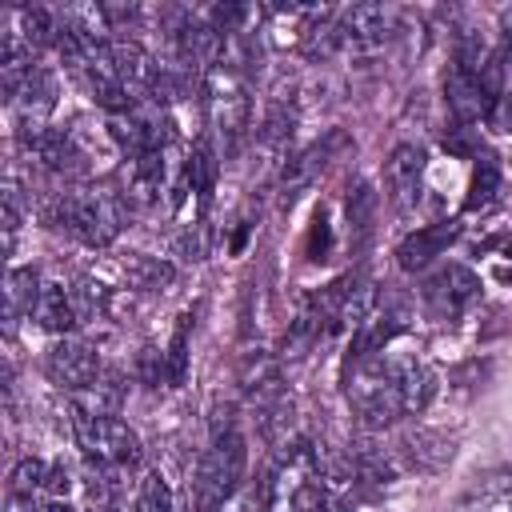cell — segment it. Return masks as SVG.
<instances>
[{"mask_svg": "<svg viewBox=\"0 0 512 512\" xmlns=\"http://www.w3.org/2000/svg\"><path fill=\"white\" fill-rule=\"evenodd\" d=\"M268 508H272V488H268V476H260L240 484L216 512H268Z\"/></svg>", "mask_w": 512, "mask_h": 512, "instance_id": "603a6c76", "label": "cell"}, {"mask_svg": "<svg viewBox=\"0 0 512 512\" xmlns=\"http://www.w3.org/2000/svg\"><path fill=\"white\" fill-rule=\"evenodd\" d=\"M40 272L36 268H12L8 272V280H4V320H8V328H16L24 316H32L36 312V304H40Z\"/></svg>", "mask_w": 512, "mask_h": 512, "instance_id": "ac0fdd59", "label": "cell"}, {"mask_svg": "<svg viewBox=\"0 0 512 512\" xmlns=\"http://www.w3.org/2000/svg\"><path fill=\"white\" fill-rule=\"evenodd\" d=\"M336 28H340V44L352 52H372L384 44L388 28H392V12L384 4H352L344 12H336Z\"/></svg>", "mask_w": 512, "mask_h": 512, "instance_id": "30bf717a", "label": "cell"}, {"mask_svg": "<svg viewBox=\"0 0 512 512\" xmlns=\"http://www.w3.org/2000/svg\"><path fill=\"white\" fill-rule=\"evenodd\" d=\"M44 368H48V376H52L60 388H68V392H84V388L104 372V368H100V356L92 352V344L72 340V336L56 340V344L48 348Z\"/></svg>", "mask_w": 512, "mask_h": 512, "instance_id": "9c48e42d", "label": "cell"}, {"mask_svg": "<svg viewBox=\"0 0 512 512\" xmlns=\"http://www.w3.org/2000/svg\"><path fill=\"white\" fill-rule=\"evenodd\" d=\"M24 148L32 152V160L56 176H76L84 172V148L76 144V136L68 128H40L24 136Z\"/></svg>", "mask_w": 512, "mask_h": 512, "instance_id": "8fae6325", "label": "cell"}, {"mask_svg": "<svg viewBox=\"0 0 512 512\" xmlns=\"http://www.w3.org/2000/svg\"><path fill=\"white\" fill-rule=\"evenodd\" d=\"M500 280H504V284H512V268H500Z\"/></svg>", "mask_w": 512, "mask_h": 512, "instance_id": "d590c367", "label": "cell"}, {"mask_svg": "<svg viewBox=\"0 0 512 512\" xmlns=\"http://www.w3.org/2000/svg\"><path fill=\"white\" fill-rule=\"evenodd\" d=\"M504 52H508V64H512V28H504Z\"/></svg>", "mask_w": 512, "mask_h": 512, "instance_id": "e575fe53", "label": "cell"}, {"mask_svg": "<svg viewBox=\"0 0 512 512\" xmlns=\"http://www.w3.org/2000/svg\"><path fill=\"white\" fill-rule=\"evenodd\" d=\"M496 96H500L496 72L476 76V72H464L460 64H452L448 76H444V100H448L456 124H476V120H484V116L492 112Z\"/></svg>", "mask_w": 512, "mask_h": 512, "instance_id": "52a82bcc", "label": "cell"}, {"mask_svg": "<svg viewBox=\"0 0 512 512\" xmlns=\"http://www.w3.org/2000/svg\"><path fill=\"white\" fill-rule=\"evenodd\" d=\"M424 168H428V156L420 144H396L384 160V188H388V200L396 212H412L416 200H420V188H424Z\"/></svg>", "mask_w": 512, "mask_h": 512, "instance_id": "ba28073f", "label": "cell"}, {"mask_svg": "<svg viewBox=\"0 0 512 512\" xmlns=\"http://www.w3.org/2000/svg\"><path fill=\"white\" fill-rule=\"evenodd\" d=\"M136 512H176L172 504V488L160 472H144L140 492H136Z\"/></svg>", "mask_w": 512, "mask_h": 512, "instance_id": "d4e9b609", "label": "cell"}, {"mask_svg": "<svg viewBox=\"0 0 512 512\" xmlns=\"http://www.w3.org/2000/svg\"><path fill=\"white\" fill-rule=\"evenodd\" d=\"M136 372H140V380L144 384H160V380H168V360H164V352H156V348H144L140 356H136Z\"/></svg>", "mask_w": 512, "mask_h": 512, "instance_id": "4316f807", "label": "cell"}, {"mask_svg": "<svg viewBox=\"0 0 512 512\" xmlns=\"http://www.w3.org/2000/svg\"><path fill=\"white\" fill-rule=\"evenodd\" d=\"M72 300H76V312H80V320H88V316L104 312V300H108V292H104L100 284H92V280H76V284H72Z\"/></svg>", "mask_w": 512, "mask_h": 512, "instance_id": "484cf974", "label": "cell"}, {"mask_svg": "<svg viewBox=\"0 0 512 512\" xmlns=\"http://www.w3.org/2000/svg\"><path fill=\"white\" fill-rule=\"evenodd\" d=\"M488 120H496L504 132H512V96H496V104H492V112H488Z\"/></svg>", "mask_w": 512, "mask_h": 512, "instance_id": "1f68e13d", "label": "cell"}, {"mask_svg": "<svg viewBox=\"0 0 512 512\" xmlns=\"http://www.w3.org/2000/svg\"><path fill=\"white\" fill-rule=\"evenodd\" d=\"M124 404V384L116 372H100L84 392H76V412H92V416H116Z\"/></svg>", "mask_w": 512, "mask_h": 512, "instance_id": "ffe728a7", "label": "cell"}, {"mask_svg": "<svg viewBox=\"0 0 512 512\" xmlns=\"http://www.w3.org/2000/svg\"><path fill=\"white\" fill-rule=\"evenodd\" d=\"M396 452H400L404 464L416 468V472H444V468L452 464L456 444H452V436H444V432H436V428H408V432L400 436Z\"/></svg>", "mask_w": 512, "mask_h": 512, "instance_id": "5bb4252c", "label": "cell"}, {"mask_svg": "<svg viewBox=\"0 0 512 512\" xmlns=\"http://www.w3.org/2000/svg\"><path fill=\"white\" fill-rule=\"evenodd\" d=\"M460 236V224L456 220H436V224H424L416 232H408L400 244H396V264L404 272H420L428 268L436 256H444Z\"/></svg>", "mask_w": 512, "mask_h": 512, "instance_id": "7c38bea8", "label": "cell"}, {"mask_svg": "<svg viewBox=\"0 0 512 512\" xmlns=\"http://www.w3.org/2000/svg\"><path fill=\"white\" fill-rule=\"evenodd\" d=\"M44 220L92 248H104L124 228V196L108 188H64L48 196Z\"/></svg>", "mask_w": 512, "mask_h": 512, "instance_id": "6da1fadb", "label": "cell"}, {"mask_svg": "<svg viewBox=\"0 0 512 512\" xmlns=\"http://www.w3.org/2000/svg\"><path fill=\"white\" fill-rule=\"evenodd\" d=\"M464 512H512V468H488L472 476L460 496Z\"/></svg>", "mask_w": 512, "mask_h": 512, "instance_id": "2e32d148", "label": "cell"}, {"mask_svg": "<svg viewBox=\"0 0 512 512\" xmlns=\"http://www.w3.org/2000/svg\"><path fill=\"white\" fill-rule=\"evenodd\" d=\"M72 428H76V440H80L88 460H100V464H112V468H132L140 460V436L120 416L76 412Z\"/></svg>", "mask_w": 512, "mask_h": 512, "instance_id": "277c9868", "label": "cell"}, {"mask_svg": "<svg viewBox=\"0 0 512 512\" xmlns=\"http://www.w3.org/2000/svg\"><path fill=\"white\" fill-rule=\"evenodd\" d=\"M188 328H192V312H184L176 320L172 344L164 352V360H168V384H184V376H188Z\"/></svg>", "mask_w": 512, "mask_h": 512, "instance_id": "cb8c5ba5", "label": "cell"}, {"mask_svg": "<svg viewBox=\"0 0 512 512\" xmlns=\"http://www.w3.org/2000/svg\"><path fill=\"white\" fill-rule=\"evenodd\" d=\"M344 392H348L352 412L368 428H388L392 420L404 416L400 388H396V376H392V364L384 352H348Z\"/></svg>", "mask_w": 512, "mask_h": 512, "instance_id": "7a4b0ae2", "label": "cell"}, {"mask_svg": "<svg viewBox=\"0 0 512 512\" xmlns=\"http://www.w3.org/2000/svg\"><path fill=\"white\" fill-rule=\"evenodd\" d=\"M504 256H512V240H504Z\"/></svg>", "mask_w": 512, "mask_h": 512, "instance_id": "8d00e7d4", "label": "cell"}, {"mask_svg": "<svg viewBox=\"0 0 512 512\" xmlns=\"http://www.w3.org/2000/svg\"><path fill=\"white\" fill-rule=\"evenodd\" d=\"M16 228H20V204H16V188H8V196H4V240H8V248L16 240Z\"/></svg>", "mask_w": 512, "mask_h": 512, "instance_id": "4dcf8cb0", "label": "cell"}, {"mask_svg": "<svg viewBox=\"0 0 512 512\" xmlns=\"http://www.w3.org/2000/svg\"><path fill=\"white\" fill-rule=\"evenodd\" d=\"M244 468H248V444L236 432V424L228 428H212V440L192 472V504L196 512H216L240 484H244Z\"/></svg>", "mask_w": 512, "mask_h": 512, "instance_id": "3957f363", "label": "cell"}, {"mask_svg": "<svg viewBox=\"0 0 512 512\" xmlns=\"http://www.w3.org/2000/svg\"><path fill=\"white\" fill-rule=\"evenodd\" d=\"M348 148H352V140H348L340 128H332V132H324L316 144H308V148H300L296 156H288V160H284V172H280V204H292L304 188H312V184L324 176V168H328L332 160H340Z\"/></svg>", "mask_w": 512, "mask_h": 512, "instance_id": "8992f818", "label": "cell"}, {"mask_svg": "<svg viewBox=\"0 0 512 512\" xmlns=\"http://www.w3.org/2000/svg\"><path fill=\"white\" fill-rule=\"evenodd\" d=\"M480 300V276L464 264H440L420 284V304L432 320H456Z\"/></svg>", "mask_w": 512, "mask_h": 512, "instance_id": "5b68a950", "label": "cell"}, {"mask_svg": "<svg viewBox=\"0 0 512 512\" xmlns=\"http://www.w3.org/2000/svg\"><path fill=\"white\" fill-rule=\"evenodd\" d=\"M8 512H40V508H36V500H32V496H16V492H12Z\"/></svg>", "mask_w": 512, "mask_h": 512, "instance_id": "d6a6232c", "label": "cell"}, {"mask_svg": "<svg viewBox=\"0 0 512 512\" xmlns=\"http://www.w3.org/2000/svg\"><path fill=\"white\" fill-rule=\"evenodd\" d=\"M292 132H296V112L288 104H272L256 128V144L276 156V160H288V144H292Z\"/></svg>", "mask_w": 512, "mask_h": 512, "instance_id": "d6986e66", "label": "cell"}, {"mask_svg": "<svg viewBox=\"0 0 512 512\" xmlns=\"http://www.w3.org/2000/svg\"><path fill=\"white\" fill-rule=\"evenodd\" d=\"M40 512H76V508H72V504H64V500H48Z\"/></svg>", "mask_w": 512, "mask_h": 512, "instance_id": "836d02e7", "label": "cell"}, {"mask_svg": "<svg viewBox=\"0 0 512 512\" xmlns=\"http://www.w3.org/2000/svg\"><path fill=\"white\" fill-rule=\"evenodd\" d=\"M500 192V164L492 156H480L476 168H472V184H468V196H464V212H484Z\"/></svg>", "mask_w": 512, "mask_h": 512, "instance_id": "7402d4cb", "label": "cell"}, {"mask_svg": "<svg viewBox=\"0 0 512 512\" xmlns=\"http://www.w3.org/2000/svg\"><path fill=\"white\" fill-rule=\"evenodd\" d=\"M328 244H332V228H328V216H324V212H316V220H312V232H308V256H312V260H324V256H328Z\"/></svg>", "mask_w": 512, "mask_h": 512, "instance_id": "f1b7e54d", "label": "cell"}, {"mask_svg": "<svg viewBox=\"0 0 512 512\" xmlns=\"http://www.w3.org/2000/svg\"><path fill=\"white\" fill-rule=\"evenodd\" d=\"M344 212H348V236H352V244H364L372 236V220H376V192H372L368 180H356V188L348 192Z\"/></svg>", "mask_w": 512, "mask_h": 512, "instance_id": "44dd1931", "label": "cell"}, {"mask_svg": "<svg viewBox=\"0 0 512 512\" xmlns=\"http://www.w3.org/2000/svg\"><path fill=\"white\" fill-rule=\"evenodd\" d=\"M388 364H392V376H396V388H400L404 416H420L432 404V396H436V384H440L436 380V368L424 356H416V352L388 356Z\"/></svg>", "mask_w": 512, "mask_h": 512, "instance_id": "4fadbf2b", "label": "cell"}, {"mask_svg": "<svg viewBox=\"0 0 512 512\" xmlns=\"http://www.w3.org/2000/svg\"><path fill=\"white\" fill-rule=\"evenodd\" d=\"M444 148H448L452 156H476L480 148H476V140H472V124L448 128V132H444Z\"/></svg>", "mask_w": 512, "mask_h": 512, "instance_id": "83f0119b", "label": "cell"}, {"mask_svg": "<svg viewBox=\"0 0 512 512\" xmlns=\"http://www.w3.org/2000/svg\"><path fill=\"white\" fill-rule=\"evenodd\" d=\"M12 492L16 496H52L60 500L68 492V472L60 464H48L40 456H24L16 468H12Z\"/></svg>", "mask_w": 512, "mask_h": 512, "instance_id": "9a60e30c", "label": "cell"}, {"mask_svg": "<svg viewBox=\"0 0 512 512\" xmlns=\"http://www.w3.org/2000/svg\"><path fill=\"white\" fill-rule=\"evenodd\" d=\"M36 324L44 332H72L80 324V312H76V300H72V288H64L60 280H48L40 288V304H36Z\"/></svg>", "mask_w": 512, "mask_h": 512, "instance_id": "e0dca14e", "label": "cell"}, {"mask_svg": "<svg viewBox=\"0 0 512 512\" xmlns=\"http://www.w3.org/2000/svg\"><path fill=\"white\" fill-rule=\"evenodd\" d=\"M132 268L140 272V284H144V288H156V284H164V280L172 276V268H168V264H160V260H148V256H140Z\"/></svg>", "mask_w": 512, "mask_h": 512, "instance_id": "f546056e", "label": "cell"}]
</instances>
